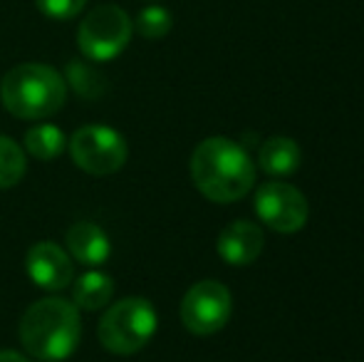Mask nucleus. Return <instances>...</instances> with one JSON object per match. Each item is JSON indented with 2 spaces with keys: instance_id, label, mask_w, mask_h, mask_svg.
<instances>
[{
  "instance_id": "1",
  "label": "nucleus",
  "mask_w": 364,
  "mask_h": 362,
  "mask_svg": "<svg viewBox=\"0 0 364 362\" xmlns=\"http://www.w3.org/2000/svg\"><path fill=\"white\" fill-rule=\"evenodd\" d=\"M191 179L206 198L230 203L250 191L255 169L243 144L225 137H208L191 154Z\"/></svg>"
},
{
  "instance_id": "2",
  "label": "nucleus",
  "mask_w": 364,
  "mask_h": 362,
  "mask_svg": "<svg viewBox=\"0 0 364 362\" xmlns=\"http://www.w3.org/2000/svg\"><path fill=\"white\" fill-rule=\"evenodd\" d=\"M82 338L80 310L65 298L35 300L20 318V343L40 362H63Z\"/></svg>"
},
{
  "instance_id": "3",
  "label": "nucleus",
  "mask_w": 364,
  "mask_h": 362,
  "mask_svg": "<svg viewBox=\"0 0 364 362\" xmlns=\"http://www.w3.org/2000/svg\"><path fill=\"white\" fill-rule=\"evenodd\" d=\"M0 97L10 115L18 119H45L63 110L68 100L65 78L50 65L25 63L3 78Z\"/></svg>"
},
{
  "instance_id": "4",
  "label": "nucleus",
  "mask_w": 364,
  "mask_h": 362,
  "mask_svg": "<svg viewBox=\"0 0 364 362\" xmlns=\"http://www.w3.org/2000/svg\"><path fill=\"white\" fill-rule=\"evenodd\" d=\"M156 310L146 298H124L109 305L100 320V343L114 355H134L156 333Z\"/></svg>"
},
{
  "instance_id": "5",
  "label": "nucleus",
  "mask_w": 364,
  "mask_h": 362,
  "mask_svg": "<svg viewBox=\"0 0 364 362\" xmlns=\"http://www.w3.org/2000/svg\"><path fill=\"white\" fill-rule=\"evenodd\" d=\"M132 33H134L132 18L119 5H100L80 23L77 48L92 63H109L124 53Z\"/></svg>"
},
{
  "instance_id": "6",
  "label": "nucleus",
  "mask_w": 364,
  "mask_h": 362,
  "mask_svg": "<svg viewBox=\"0 0 364 362\" xmlns=\"http://www.w3.org/2000/svg\"><path fill=\"white\" fill-rule=\"evenodd\" d=\"M70 154L82 171L95 176L114 174L127 161V142L107 124H87L70 139Z\"/></svg>"
},
{
  "instance_id": "7",
  "label": "nucleus",
  "mask_w": 364,
  "mask_h": 362,
  "mask_svg": "<svg viewBox=\"0 0 364 362\" xmlns=\"http://www.w3.org/2000/svg\"><path fill=\"white\" fill-rule=\"evenodd\" d=\"M233 313L230 290L218 280L191 285L181 300V323L193 335H213L225 328Z\"/></svg>"
},
{
  "instance_id": "8",
  "label": "nucleus",
  "mask_w": 364,
  "mask_h": 362,
  "mask_svg": "<svg viewBox=\"0 0 364 362\" xmlns=\"http://www.w3.org/2000/svg\"><path fill=\"white\" fill-rule=\"evenodd\" d=\"M255 211L260 221L278 233H297L307 223L310 206L295 186L283 181L265 183L255 193Z\"/></svg>"
},
{
  "instance_id": "9",
  "label": "nucleus",
  "mask_w": 364,
  "mask_h": 362,
  "mask_svg": "<svg viewBox=\"0 0 364 362\" xmlns=\"http://www.w3.org/2000/svg\"><path fill=\"white\" fill-rule=\"evenodd\" d=\"M25 268L38 288L53 290V293L68 288L75 278L73 258L55 241H40L30 246L28 256H25Z\"/></svg>"
},
{
  "instance_id": "10",
  "label": "nucleus",
  "mask_w": 364,
  "mask_h": 362,
  "mask_svg": "<svg viewBox=\"0 0 364 362\" xmlns=\"http://www.w3.org/2000/svg\"><path fill=\"white\" fill-rule=\"evenodd\" d=\"M263 228L253 221H233L218 236V256L230 266H250L263 253Z\"/></svg>"
},
{
  "instance_id": "11",
  "label": "nucleus",
  "mask_w": 364,
  "mask_h": 362,
  "mask_svg": "<svg viewBox=\"0 0 364 362\" xmlns=\"http://www.w3.org/2000/svg\"><path fill=\"white\" fill-rule=\"evenodd\" d=\"M65 241H68L73 258L77 263H82V266H102L112 253L109 236L92 221L73 223L68 228Z\"/></svg>"
},
{
  "instance_id": "12",
  "label": "nucleus",
  "mask_w": 364,
  "mask_h": 362,
  "mask_svg": "<svg viewBox=\"0 0 364 362\" xmlns=\"http://www.w3.org/2000/svg\"><path fill=\"white\" fill-rule=\"evenodd\" d=\"M260 169L273 176H290L300 169V147L290 137H270L260 144Z\"/></svg>"
},
{
  "instance_id": "13",
  "label": "nucleus",
  "mask_w": 364,
  "mask_h": 362,
  "mask_svg": "<svg viewBox=\"0 0 364 362\" xmlns=\"http://www.w3.org/2000/svg\"><path fill=\"white\" fill-rule=\"evenodd\" d=\"M114 295V280L102 271H87L75 280L73 300L77 310H100L109 305Z\"/></svg>"
},
{
  "instance_id": "14",
  "label": "nucleus",
  "mask_w": 364,
  "mask_h": 362,
  "mask_svg": "<svg viewBox=\"0 0 364 362\" xmlns=\"http://www.w3.org/2000/svg\"><path fill=\"white\" fill-rule=\"evenodd\" d=\"M25 149L40 161H50L55 156H60L68 147V137L65 132L60 129L58 124H35L25 132V139H23Z\"/></svg>"
},
{
  "instance_id": "15",
  "label": "nucleus",
  "mask_w": 364,
  "mask_h": 362,
  "mask_svg": "<svg viewBox=\"0 0 364 362\" xmlns=\"http://www.w3.org/2000/svg\"><path fill=\"white\" fill-rule=\"evenodd\" d=\"M65 80L77 95L85 97V100H100L107 92V78L90 63H82V60H73L68 63L65 70Z\"/></svg>"
},
{
  "instance_id": "16",
  "label": "nucleus",
  "mask_w": 364,
  "mask_h": 362,
  "mask_svg": "<svg viewBox=\"0 0 364 362\" xmlns=\"http://www.w3.org/2000/svg\"><path fill=\"white\" fill-rule=\"evenodd\" d=\"M25 166L23 147L0 134V188H13L25 176Z\"/></svg>"
},
{
  "instance_id": "17",
  "label": "nucleus",
  "mask_w": 364,
  "mask_h": 362,
  "mask_svg": "<svg viewBox=\"0 0 364 362\" xmlns=\"http://www.w3.org/2000/svg\"><path fill=\"white\" fill-rule=\"evenodd\" d=\"M132 25H134V30L141 38L161 40V38H166L168 30H171L173 18L164 5H149V8L139 10V15H136V20Z\"/></svg>"
},
{
  "instance_id": "18",
  "label": "nucleus",
  "mask_w": 364,
  "mask_h": 362,
  "mask_svg": "<svg viewBox=\"0 0 364 362\" xmlns=\"http://www.w3.org/2000/svg\"><path fill=\"white\" fill-rule=\"evenodd\" d=\"M35 5L50 20H73L82 13L87 0H35Z\"/></svg>"
},
{
  "instance_id": "19",
  "label": "nucleus",
  "mask_w": 364,
  "mask_h": 362,
  "mask_svg": "<svg viewBox=\"0 0 364 362\" xmlns=\"http://www.w3.org/2000/svg\"><path fill=\"white\" fill-rule=\"evenodd\" d=\"M0 362H30V360L23 358L20 353H13V350H0Z\"/></svg>"
},
{
  "instance_id": "20",
  "label": "nucleus",
  "mask_w": 364,
  "mask_h": 362,
  "mask_svg": "<svg viewBox=\"0 0 364 362\" xmlns=\"http://www.w3.org/2000/svg\"><path fill=\"white\" fill-rule=\"evenodd\" d=\"M149 3H154V0H149Z\"/></svg>"
}]
</instances>
